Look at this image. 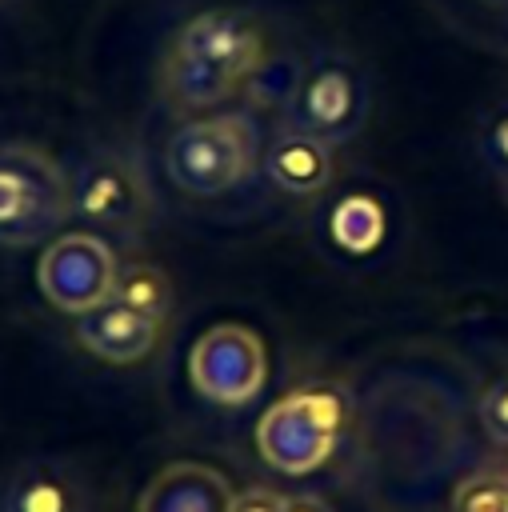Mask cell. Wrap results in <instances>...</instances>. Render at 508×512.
Here are the masks:
<instances>
[{"mask_svg":"<svg viewBox=\"0 0 508 512\" xmlns=\"http://www.w3.org/2000/svg\"><path fill=\"white\" fill-rule=\"evenodd\" d=\"M264 64V32L240 8H204L180 24L160 68L172 108L200 112L224 104Z\"/></svg>","mask_w":508,"mask_h":512,"instance_id":"cell-1","label":"cell"},{"mask_svg":"<svg viewBox=\"0 0 508 512\" xmlns=\"http://www.w3.org/2000/svg\"><path fill=\"white\" fill-rule=\"evenodd\" d=\"M348 404L336 388H292L256 424V452L280 476H308L324 468L340 444Z\"/></svg>","mask_w":508,"mask_h":512,"instance_id":"cell-2","label":"cell"},{"mask_svg":"<svg viewBox=\"0 0 508 512\" xmlns=\"http://www.w3.org/2000/svg\"><path fill=\"white\" fill-rule=\"evenodd\" d=\"M72 216L68 172L32 144H0V244L32 248Z\"/></svg>","mask_w":508,"mask_h":512,"instance_id":"cell-3","label":"cell"},{"mask_svg":"<svg viewBox=\"0 0 508 512\" xmlns=\"http://www.w3.org/2000/svg\"><path fill=\"white\" fill-rule=\"evenodd\" d=\"M256 164V128L244 112L180 124L164 144V172L188 196H224Z\"/></svg>","mask_w":508,"mask_h":512,"instance_id":"cell-4","label":"cell"},{"mask_svg":"<svg viewBox=\"0 0 508 512\" xmlns=\"http://www.w3.org/2000/svg\"><path fill=\"white\" fill-rule=\"evenodd\" d=\"M188 380L196 396L220 408H240L256 400L268 384V352L260 332L236 320L212 324L188 352Z\"/></svg>","mask_w":508,"mask_h":512,"instance_id":"cell-5","label":"cell"},{"mask_svg":"<svg viewBox=\"0 0 508 512\" xmlns=\"http://www.w3.org/2000/svg\"><path fill=\"white\" fill-rule=\"evenodd\" d=\"M116 276L120 264L96 232H60L44 244V256L36 260V284L44 300L72 320L112 300Z\"/></svg>","mask_w":508,"mask_h":512,"instance_id":"cell-6","label":"cell"},{"mask_svg":"<svg viewBox=\"0 0 508 512\" xmlns=\"http://www.w3.org/2000/svg\"><path fill=\"white\" fill-rule=\"evenodd\" d=\"M288 128H300L324 144H344L364 128L368 116V92L352 64L344 60H320L308 72L296 76L288 96Z\"/></svg>","mask_w":508,"mask_h":512,"instance_id":"cell-7","label":"cell"},{"mask_svg":"<svg viewBox=\"0 0 508 512\" xmlns=\"http://www.w3.org/2000/svg\"><path fill=\"white\" fill-rule=\"evenodd\" d=\"M72 212L88 224L116 232L144 228L152 216V192L144 172L120 152H92L72 180Z\"/></svg>","mask_w":508,"mask_h":512,"instance_id":"cell-8","label":"cell"},{"mask_svg":"<svg viewBox=\"0 0 508 512\" xmlns=\"http://www.w3.org/2000/svg\"><path fill=\"white\" fill-rule=\"evenodd\" d=\"M160 328L164 324L148 320L128 304L104 300L100 308L76 316V344L104 364H140L144 356H152Z\"/></svg>","mask_w":508,"mask_h":512,"instance_id":"cell-9","label":"cell"},{"mask_svg":"<svg viewBox=\"0 0 508 512\" xmlns=\"http://www.w3.org/2000/svg\"><path fill=\"white\" fill-rule=\"evenodd\" d=\"M232 496L224 472L200 460H172L144 484L136 512H228Z\"/></svg>","mask_w":508,"mask_h":512,"instance_id":"cell-10","label":"cell"},{"mask_svg":"<svg viewBox=\"0 0 508 512\" xmlns=\"http://www.w3.org/2000/svg\"><path fill=\"white\" fill-rule=\"evenodd\" d=\"M332 172H336L332 144L300 128H284L264 152V176L288 196H320L332 184Z\"/></svg>","mask_w":508,"mask_h":512,"instance_id":"cell-11","label":"cell"},{"mask_svg":"<svg viewBox=\"0 0 508 512\" xmlns=\"http://www.w3.org/2000/svg\"><path fill=\"white\" fill-rule=\"evenodd\" d=\"M0 512H88V496L68 468L52 460H32L4 488Z\"/></svg>","mask_w":508,"mask_h":512,"instance_id":"cell-12","label":"cell"},{"mask_svg":"<svg viewBox=\"0 0 508 512\" xmlns=\"http://www.w3.org/2000/svg\"><path fill=\"white\" fill-rule=\"evenodd\" d=\"M112 300H120V304H128V308H136V312H144L148 320L164 324V320L172 316L176 292H172V280H168L156 264L136 260V264H124V268H120Z\"/></svg>","mask_w":508,"mask_h":512,"instance_id":"cell-13","label":"cell"},{"mask_svg":"<svg viewBox=\"0 0 508 512\" xmlns=\"http://www.w3.org/2000/svg\"><path fill=\"white\" fill-rule=\"evenodd\" d=\"M452 512H508V476L472 472L452 492Z\"/></svg>","mask_w":508,"mask_h":512,"instance_id":"cell-14","label":"cell"},{"mask_svg":"<svg viewBox=\"0 0 508 512\" xmlns=\"http://www.w3.org/2000/svg\"><path fill=\"white\" fill-rule=\"evenodd\" d=\"M476 416H480L484 436H488L492 444H504V448H508V376L492 380V384L480 392Z\"/></svg>","mask_w":508,"mask_h":512,"instance_id":"cell-15","label":"cell"},{"mask_svg":"<svg viewBox=\"0 0 508 512\" xmlns=\"http://www.w3.org/2000/svg\"><path fill=\"white\" fill-rule=\"evenodd\" d=\"M228 512H284V496L276 488L252 484V488H244V492L232 496V508Z\"/></svg>","mask_w":508,"mask_h":512,"instance_id":"cell-16","label":"cell"},{"mask_svg":"<svg viewBox=\"0 0 508 512\" xmlns=\"http://www.w3.org/2000/svg\"><path fill=\"white\" fill-rule=\"evenodd\" d=\"M284 512H332V508L312 492H296V496H284Z\"/></svg>","mask_w":508,"mask_h":512,"instance_id":"cell-17","label":"cell"},{"mask_svg":"<svg viewBox=\"0 0 508 512\" xmlns=\"http://www.w3.org/2000/svg\"><path fill=\"white\" fill-rule=\"evenodd\" d=\"M488 4H508V0H488Z\"/></svg>","mask_w":508,"mask_h":512,"instance_id":"cell-18","label":"cell"}]
</instances>
